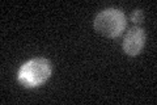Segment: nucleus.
<instances>
[{
    "label": "nucleus",
    "mask_w": 157,
    "mask_h": 105,
    "mask_svg": "<svg viewBox=\"0 0 157 105\" xmlns=\"http://www.w3.org/2000/svg\"><path fill=\"white\" fill-rule=\"evenodd\" d=\"M51 63L46 58H33L20 67L17 80L26 88H36L45 83L51 75Z\"/></svg>",
    "instance_id": "1"
},
{
    "label": "nucleus",
    "mask_w": 157,
    "mask_h": 105,
    "mask_svg": "<svg viewBox=\"0 0 157 105\" xmlns=\"http://www.w3.org/2000/svg\"><path fill=\"white\" fill-rule=\"evenodd\" d=\"M126 28V16L122 9L107 8L101 11L94 18V29L105 37L115 38Z\"/></svg>",
    "instance_id": "2"
},
{
    "label": "nucleus",
    "mask_w": 157,
    "mask_h": 105,
    "mask_svg": "<svg viewBox=\"0 0 157 105\" xmlns=\"http://www.w3.org/2000/svg\"><path fill=\"white\" fill-rule=\"evenodd\" d=\"M144 43H145L144 29H141L139 26H134V28H131L124 36L122 47H123V51L127 55L135 57L143 50Z\"/></svg>",
    "instance_id": "3"
},
{
    "label": "nucleus",
    "mask_w": 157,
    "mask_h": 105,
    "mask_svg": "<svg viewBox=\"0 0 157 105\" xmlns=\"http://www.w3.org/2000/svg\"><path fill=\"white\" fill-rule=\"evenodd\" d=\"M131 20L134 22H136V24L141 22L143 21V11H141V9H135V11L132 12V14H131Z\"/></svg>",
    "instance_id": "4"
}]
</instances>
